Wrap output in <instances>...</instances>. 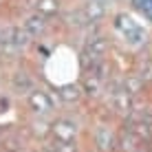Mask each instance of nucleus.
Here are the masks:
<instances>
[{
    "mask_svg": "<svg viewBox=\"0 0 152 152\" xmlns=\"http://www.w3.org/2000/svg\"><path fill=\"white\" fill-rule=\"evenodd\" d=\"M29 108L35 115H49L53 110V99L46 95V93H42V91H33L29 95Z\"/></svg>",
    "mask_w": 152,
    "mask_h": 152,
    "instance_id": "2",
    "label": "nucleus"
},
{
    "mask_svg": "<svg viewBox=\"0 0 152 152\" xmlns=\"http://www.w3.org/2000/svg\"><path fill=\"white\" fill-rule=\"evenodd\" d=\"M53 152H77L75 139H73V141H64V139H55V143H53Z\"/></svg>",
    "mask_w": 152,
    "mask_h": 152,
    "instance_id": "11",
    "label": "nucleus"
},
{
    "mask_svg": "<svg viewBox=\"0 0 152 152\" xmlns=\"http://www.w3.org/2000/svg\"><path fill=\"white\" fill-rule=\"evenodd\" d=\"M113 106L117 113H128L130 110V93L126 88H119V91L113 93Z\"/></svg>",
    "mask_w": 152,
    "mask_h": 152,
    "instance_id": "7",
    "label": "nucleus"
},
{
    "mask_svg": "<svg viewBox=\"0 0 152 152\" xmlns=\"http://www.w3.org/2000/svg\"><path fill=\"white\" fill-rule=\"evenodd\" d=\"M117 29H121L124 35L132 42V44H141L143 38H145V35H143V29H141L137 22H132L130 18H126V15H119V18H117Z\"/></svg>",
    "mask_w": 152,
    "mask_h": 152,
    "instance_id": "1",
    "label": "nucleus"
},
{
    "mask_svg": "<svg viewBox=\"0 0 152 152\" xmlns=\"http://www.w3.org/2000/svg\"><path fill=\"white\" fill-rule=\"evenodd\" d=\"M24 29H27V33L31 35V38H35V35H42L46 31V20L44 15L38 13V15H31V18L24 22Z\"/></svg>",
    "mask_w": 152,
    "mask_h": 152,
    "instance_id": "6",
    "label": "nucleus"
},
{
    "mask_svg": "<svg viewBox=\"0 0 152 152\" xmlns=\"http://www.w3.org/2000/svg\"><path fill=\"white\" fill-rule=\"evenodd\" d=\"M139 88H141V80H137V77H132L130 82H126V91H128L130 95H134Z\"/></svg>",
    "mask_w": 152,
    "mask_h": 152,
    "instance_id": "17",
    "label": "nucleus"
},
{
    "mask_svg": "<svg viewBox=\"0 0 152 152\" xmlns=\"http://www.w3.org/2000/svg\"><path fill=\"white\" fill-rule=\"evenodd\" d=\"M132 4L139 9L148 20H152V0H132Z\"/></svg>",
    "mask_w": 152,
    "mask_h": 152,
    "instance_id": "14",
    "label": "nucleus"
},
{
    "mask_svg": "<svg viewBox=\"0 0 152 152\" xmlns=\"http://www.w3.org/2000/svg\"><path fill=\"white\" fill-rule=\"evenodd\" d=\"M57 93H60V97L64 99V102H77L80 95H82V88L75 86V84H66V86H62Z\"/></svg>",
    "mask_w": 152,
    "mask_h": 152,
    "instance_id": "9",
    "label": "nucleus"
},
{
    "mask_svg": "<svg viewBox=\"0 0 152 152\" xmlns=\"http://www.w3.org/2000/svg\"><path fill=\"white\" fill-rule=\"evenodd\" d=\"M137 77H139L141 82H150V80H152V62H150V60H143V62L139 64Z\"/></svg>",
    "mask_w": 152,
    "mask_h": 152,
    "instance_id": "12",
    "label": "nucleus"
},
{
    "mask_svg": "<svg viewBox=\"0 0 152 152\" xmlns=\"http://www.w3.org/2000/svg\"><path fill=\"white\" fill-rule=\"evenodd\" d=\"M20 148H22V141L18 137H7L2 141V150H7V152H18Z\"/></svg>",
    "mask_w": 152,
    "mask_h": 152,
    "instance_id": "15",
    "label": "nucleus"
},
{
    "mask_svg": "<svg viewBox=\"0 0 152 152\" xmlns=\"http://www.w3.org/2000/svg\"><path fill=\"white\" fill-rule=\"evenodd\" d=\"M13 88L18 93H31L33 91V80H31V75L24 73V71H18L13 75Z\"/></svg>",
    "mask_w": 152,
    "mask_h": 152,
    "instance_id": "8",
    "label": "nucleus"
},
{
    "mask_svg": "<svg viewBox=\"0 0 152 152\" xmlns=\"http://www.w3.org/2000/svg\"><path fill=\"white\" fill-rule=\"evenodd\" d=\"M84 88H86L88 95H97V93H99V80H97V77H93V75H88Z\"/></svg>",
    "mask_w": 152,
    "mask_h": 152,
    "instance_id": "16",
    "label": "nucleus"
},
{
    "mask_svg": "<svg viewBox=\"0 0 152 152\" xmlns=\"http://www.w3.org/2000/svg\"><path fill=\"white\" fill-rule=\"evenodd\" d=\"M106 49H108L106 40H104L102 35H95V38H88V42H86V49H84V53H86L88 57H97V60H102V57H104V53H106Z\"/></svg>",
    "mask_w": 152,
    "mask_h": 152,
    "instance_id": "5",
    "label": "nucleus"
},
{
    "mask_svg": "<svg viewBox=\"0 0 152 152\" xmlns=\"http://www.w3.org/2000/svg\"><path fill=\"white\" fill-rule=\"evenodd\" d=\"M95 145L99 148V152H113L115 145H117V139H115L110 128H97L95 130Z\"/></svg>",
    "mask_w": 152,
    "mask_h": 152,
    "instance_id": "3",
    "label": "nucleus"
},
{
    "mask_svg": "<svg viewBox=\"0 0 152 152\" xmlns=\"http://www.w3.org/2000/svg\"><path fill=\"white\" fill-rule=\"evenodd\" d=\"M66 20H69L71 24H77V27H84L86 22H91L88 15H86V11H71L69 15H66Z\"/></svg>",
    "mask_w": 152,
    "mask_h": 152,
    "instance_id": "13",
    "label": "nucleus"
},
{
    "mask_svg": "<svg viewBox=\"0 0 152 152\" xmlns=\"http://www.w3.org/2000/svg\"><path fill=\"white\" fill-rule=\"evenodd\" d=\"M38 11L42 13V15H53V13H57V9H60V2L57 0H38Z\"/></svg>",
    "mask_w": 152,
    "mask_h": 152,
    "instance_id": "10",
    "label": "nucleus"
},
{
    "mask_svg": "<svg viewBox=\"0 0 152 152\" xmlns=\"http://www.w3.org/2000/svg\"><path fill=\"white\" fill-rule=\"evenodd\" d=\"M55 139H64V141H73L77 137V124H73L71 119H60L53 126Z\"/></svg>",
    "mask_w": 152,
    "mask_h": 152,
    "instance_id": "4",
    "label": "nucleus"
}]
</instances>
